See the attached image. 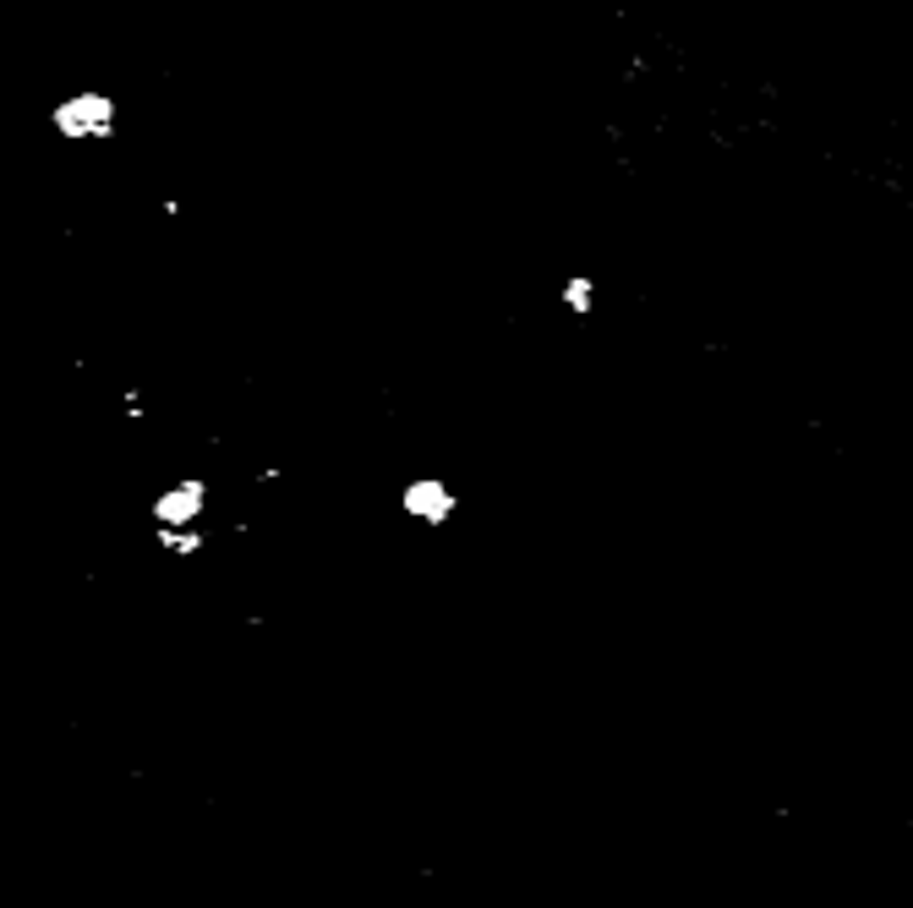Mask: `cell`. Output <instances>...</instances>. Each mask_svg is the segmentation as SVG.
Listing matches in <instances>:
<instances>
[{
  "label": "cell",
  "mask_w": 913,
  "mask_h": 908,
  "mask_svg": "<svg viewBox=\"0 0 913 908\" xmlns=\"http://www.w3.org/2000/svg\"><path fill=\"white\" fill-rule=\"evenodd\" d=\"M115 121H121V110L110 93H66L50 104L55 137H72V143H104V137H115Z\"/></svg>",
  "instance_id": "obj_1"
},
{
  "label": "cell",
  "mask_w": 913,
  "mask_h": 908,
  "mask_svg": "<svg viewBox=\"0 0 913 908\" xmlns=\"http://www.w3.org/2000/svg\"><path fill=\"white\" fill-rule=\"evenodd\" d=\"M569 301L585 312V307H591V285H585V279H569Z\"/></svg>",
  "instance_id": "obj_5"
},
{
  "label": "cell",
  "mask_w": 913,
  "mask_h": 908,
  "mask_svg": "<svg viewBox=\"0 0 913 908\" xmlns=\"http://www.w3.org/2000/svg\"><path fill=\"white\" fill-rule=\"evenodd\" d=\"M400 504H405V515L443 526V520L454 515V487H443V482H411V487L400 493Z\"/></svg>",
  "instance_id": "obj_3"
},
{
  "label": "cell",
  "mask_w": 913,
  "mask_h": 908,
  "mask_svg": "<svg viewBox=\"0 0 913 908\" xmlns=\"http://www.w3.org/2000/svg\"><path fill=\"white\" fill-rule=\"evenodd\" d=\"M154 542L165 547V553H175V558H192V553H203V547H208V531L203 526H154Z\"/></svg>",
  "instance_id": "obj_4"
},
{
  "label": "cell",
  "mask_w": 913,
  "mask_h": 908,
  "mask_svg": "<svg viewBox=\"0 0 913 908\" xmlns=\"http://www.w3.org/2000/svg\"><path fill=\"white\" fill-rule=\"evenodd\" d=\"M208 482L203 476H181V482H170L165 493L148 504V515H154V526H203L208 515Z\"/></svg>",
  "instance_id": "obj_2"
}]
</instances>
